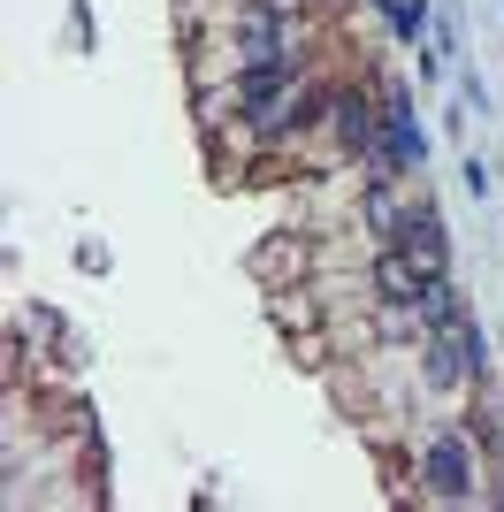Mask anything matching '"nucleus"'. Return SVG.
<instances>
[{
  "instance_id": "obj_2",
  "label": "nucleus",
  "mask_w": 504,
  "mask_h": 512,
  "mask_svg": "<svg viewBox=\"0 0 504 512\" xmlns=\"http://www.w3.org/2000/svg\"><path fill=\"white\" fill-rule=\"evenodd\" d=\"M420 153H428V138H420V123H413V100L390 92V100H382V169H420Z\"/></svg>"
},
{
  "instance_id": "obj_1",
  "label": "nucleus",
  "mask_w": 504,
  "mask_h": 512,
  "mask_svg": "<svg viewBox=\"0 0 504 512\" xmlns=\"http://www.w3.org/2000/svg\"><path fill=\"white\" fill-rule=\"evenodd\" d=\"M375 291L390 306H420V314H428V306H436V291H443V276L436 268H420L413 253H398V245H390V253L375 260Z\"/></svg>"
},
{
  "instance_id": "obj_5",
  "label": "nucleus",
  "mask_w": 504,
  "mask_h": 512,
  "mask_svg": "<svg viewBox=\"0 0 504 512\" xmlns=\"http://www.w3.org/2000/svg\"><path fill=\"white\" fill-rule=\"evenodd\" d=\"M375 8H382V16H390V23H398L405 39H413L420 23H428V16H420V0H375Z\"/></svg>"
},
{
  "instance_id": "obj_4",
  "label": "nucleus",
  "mask_w": 504,
  "mask_h": 512,
  "mask_svg": "<svg viewBox=\"0 0 504 512\" xmlns=\"http://www.w3.org/2000/svg\"><path fill=\"white\" fill-rule=\"evenodd\" d=\"M390 245H398V253H413L420 268H436V276H443V253H451V245H443V222H436V214H405V230L390 237Z\"/></svg>"
},
{
  "instance_id": "obj_3",
  "label": "nucleus",
  "mask_w": 504,
  "mask_h": 512,
  "mask_svg": "<svg viewBox=\"0 0 504 512\" xmlns=\"http://www.w3.org/2000/svg\"><path fill=\"white\" fill-rule=\"evenodd\" d=\"M420 474H428V497H466L474 490V459H466L459 436H436L428 459H420Z\"/></svg>"
}]
</instances>
